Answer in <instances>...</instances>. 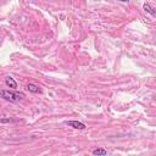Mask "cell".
I'll return each instance as SVG.
<instances>
[{
    "instance_id": "obj_1",
    "label": "cell",
    "mask_w": 156,
    "mask_h": 156,
    "mask_svg": "<svg viewBox=\"0 0 156 156\" xmlns=\"http://www.w3.org/2000/svg\"><path fill=\"white\" fill-rule=\"evenodd\" d=\"M0 96L10 102H17L20 100H22L24 98L23 93H18V91H12V90H7V89H2L0 90Z\"/></svg>"
},
{
    "instance_id": "obj_2",
    "label": "cell",
    "mask_w": 156,
    "mask_h": 156,
    "mask_svg": "<svg viewBox=\"0 0 156 156\" xmlns=\"http://www.w3.org/2000/svg\"><path fill=\"white\" fill-rule=\"evenodd\" d=\"M66 124L72 127V128H74V129H79V130H83V129L87 128V126L80 121H67Z\"/></svg>"
},
{
    "instance_id": "obj_3",
    "label": "cell",
    "mask_w": 156,
    "mask_h": 156,
    "mask_svg": "<svg viewBox=\"0 0 156 156\" xmlns=\"http://www.w3.org/2000/svg\"><path fill=\"white\" fill-rule=\"evenodd\" d=\"M5 84L11 88V89H17V82L11 77V76H6L5 77Z\"/></svg>"
},
{
    "instance_id": "obj_4",
    "label": "cell",
    "mask_w": 156,
    "mask_h": 156,
    "mask_svg": "<svg viewBox=\"0 0 156 156\" xmlns=\"http://www.w3.org/2000/svg\"><path fill=\"white\" fill-rule=\"evenodd\" d=\"M27 90L30 91V93H34V94H37V93H41L40 87L37 85V84H34V83H28V84H27Z\"/></svg>"
},
{
    "instance_id": "obj_5",
    "label": "cell",
    "mask_w": 156,
    "mask_h": 156,
    "mask_svg": "<svg viewBox=\"0 0 156 156\" xmlns=\"http://www.w3.org/2000/svg\"><path fill=\"white\" fill-rule=\"evenodd\" d=\"M91 154L95 155V156H96V155H98V156H100V155L104 156V155H107V151H106L105 149H102V147H98V149H94V150L91 151Z\"/></svg>"
},
{
    "instance_id": "obj_6",
    "label": "cell",
    "mask_w": 156,
    "mask_h": 156,
    "mask_svg": "<svg viewBox=\"0 0 156 156\" xmlns=\"http://www.w3.org/2000/svg\"><path fill=\"white\" fill-rule=\"evenodd\" d=\"M143 9L145 10V12H147V13H150L151 16H155V10L149 5V4H144L143 5Z\"/></svg>"
},
{
    "instance_id": "obj_7",
    "label": "cell",
    "mask_w": 156,
    "mask_h": 156,
    "mask_svg": "<svg viewBox=\"0 0 156 156\" xmlns=\"http://www.w3.org/2000/svg\"><path fill=\"white\" fill-rule=\"evenodd\" d=\"M0 122L1 123H10V122H13V119L12 118H1Z\"/></svg>"
},
{
    "instance_id": "obj_8",
    "label": "cell",
    "mask_w": 156,
    "mask_h": 156,
    "mask_svg": "<svg viewBox=\"0 0 156 156\" xmlns=\"http://www.w3.org/2000/svg\"><path fill=\"white\" fill-rule=\"evenodd\" d=\"M117 1H122V2H128L129 0H117Z\"/></svg>"
}]
</instances>
